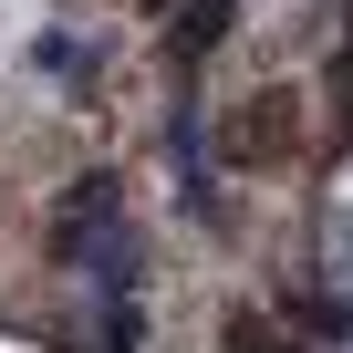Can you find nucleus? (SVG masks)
Returning a JSON list of instances; mask_svg holds the SVG:
<instances>
[{
    "label": "nucleus",
    "mask_w": 353,
    "mask_h": 353,
    "mask_svg": "<svg viewBox=\"0 0 353 353\" xmlns=\"http://www.w3.org/2000/svg\"><path fill=\"white\" fill-rule=\"evenodd\" d=\"M229 11H239V0H188V11H176V52H219V32H229Z\"/></svg>",
    "instance_id": "1"
},
{
    "label": "nucleus",
    "mask_w": 353,
    "mask_h": 353,
    "mask_svg": "<svg viewBox=\"0 0 353 353\" xmlns=\"http://www.w3.org/2000/svg\"><path fill=\"white\" fill-rule=\"evenodd\" d=\"M229 353H291V343H270L260 322H229Z\"/></svg>",
    "instance_id": "2"
}]
</instances>
